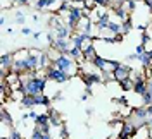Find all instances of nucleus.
I'll list each match as a JSON object with an SVG mask.
<instances>
[{"label": "nucleus", "mask_w": 152, "mask_h": 139, "mask_svg": "<svg viewBox=\"0 0 152 139\" xmlns=\"http://www.w3.org/2000/svg\"><path fill=\"white\" fill-rule=\"evenodd\" d=\"M52 67L61 69V71L67 72L69 76H73V74H76L78 64H76L75 58H71L69 55H59V57H56V58H52Z\"/></svg>", "instance_id": "nucleus-1"}, {"label": "nucleus", "mask_w": 152, "mask_h": 139, "mask_svg": "<svg viewBox=\"0 0 152 139\" xmlns=\"http://www.w3.org/2000/svg\"><path fill=\"white\" fill-rule=\"evenodd\" d=\"M126 120H130L137 129L147 127V122H149V113H147V108H145V107L133 108L132 115H130V117H126Z\"/></svg>", "instance_id": "nucleus-2"}, {"label": "nucleus", "mask_w": 152, "mask_h": 139, "mask_svg": "<svg viewBox=\"0 0 152 139\" xmlns=\"http://www.w3.org/2000/svg\"><path fill=\"white\" fill-rule=\"evenodd\" d=\"M45 77H47L48 81H54V83H67L71 79V76L67 74V72L61 71V69H56L52 65L45 71Z\"/></svg>", "instance_id": "nucleus-3"}, {"label": "nucleus", "mask_w": 152, "mask_h": 139, "mask_svg": "<svg viewBox=\"0 0 152 139\" xmlns=\"http://www.w3.org/2000/svg\"><path fill=\"white\" fill-rule=\"evenodd\" d=\"M56 52H59V55H69L71 48H73V43L69 40H56L54 45H50Z\"/></svg>", "instance_id": "nucleus-4"}, {"label": "nucleus", "mask_w": 152, "mask_h": 139, "mask_svg": "<svg viewBox=\"0 0 152 139\" xmlns=\"http://www.w3.org/2000/svg\"><path fill=\"white\" fill-rule=\"evenodd\" d=\"M138 132V129L133 125L130 120H124L121 124V132H119V139H132L135 134Z\"/></svg>", "instance_id": "nucleus-5"}, {"label": "nucleus", "mask_w": 152, "mask_h": 139, "mask_svg": "<svg viewBox=\"0 0 152 139\" xmlns=\"http://www.w3.org/2000/svg\"><path fill=\"white\" fill-rule=\"evenodd\" d=\"M94 40V36L92 35H85V33H75L73 35V38H71V43H73V46H78V48H85L86 46V41H92Z\"/></svg>", "instance_id": "nucleus-6"}, {"label": "nucleus", "mask_w": 152, "mask_h": 139, "mask_svg": "<svg viewBox=\"0 0 152 139\" xmlns=\"http://www.w3.org/2000/svg\"><path fill=\"white\" fill-rule=\"evenodd\" d=\"M132 69L128 67V65H124V64H121L116 71L113 72V76H114V81H118V83H121V81H124V79H128V77H132Z\"/></svg>", "instance_id": "nucleus-7"}, {"label": "nucleus", "mask_w": 152, "mask_h": 139, "mask_svg": "<svg viewBox=\"0 0 152 139\" xmlns=\"http://www.w3.org/2000/svg\"><path fill=\"white\" fill-rule=\"evenodd\" d=\"M133 79H135L133 91L137 93V94H140V96H143V94L147 93V79H145L142 74H138L137 77H133Z\"/></svg>", "instance_id": "nucleus-8"}, {"label": "nucleus", "mask_w": 152, "mask_h": 139, "mask_svg": "<svg viewBox=\"0 0 152 139\" xmlns=\"http://www.w3.org/2000/svg\"><path fill=\"white\" fill-rule=\"evenodd\" d=\"M47 115H48V120H50V125H54V127H61L62 125V119H61V115H59V112L56 108H48L47 110Z\"/></svg>", "instance_id": "nucleus-9"}, {"label": "nucleus", "mask_w": 152, "mask_h": 139, "mask_svg": "<svg viewBox=\"0 0 152 139\" xmlns=\"http://www.w3.org/2000/svg\"><path fill=\"white\" fill-rule=\"evenodd\" d=\"M95 45L92 43V41H88L86 43V46L83 48V60H88V62H92L95 58Z\"/></svg>", "instance_id": "nucleus-10"}, {"label": "nucleus", "mask_w": 152, "mask_h": 139, "mask_svg": "<svg viewBox=\"0 0 152 139\" xmlns=\"http://www.w3.org/2000/svg\"><path fill=\"white\" fill-rule=\"evenodd\" d=\"M109 22H111V19H109V14H107V12H102V14L97 17V24H95V28L99 29V31H102V29H107Z\"/></svg>", "instance_id": "nucleus-11"}, {"label": "nucleus", "mask_w": 152, "mask_h": 139, "mask_svg": "<svg viewBox=\"0 0 152 139\" xmlns=\"http://www.w3.org/2000/svg\"><path fill=\"white\" fill-rule=\"evenodd\" d=\"M92 65L102 72V71H105V67H107V58H104V57H100V55H95V58L92 60Z\"/></svg>", "instance_id": "nucleus-12"}, {"label": "nucleus", "mask_w": 152, "mask_h": 139, "mask_svg": "<svg viewBox=\"0 0 152 139\" xmlns=\"http://www.w3.org/2000/svg\"><path fill=\"white\" fill-rule=\"evenodd\" d=\"M35 105H43V107L50 108L52 98H48V96H45V94H37V96H35Z\"/></svg>", "instance_id": "nucleus-13"}, {"label": "nucleus", "mask_w": 152, "mask_h": 139, "mask_svg": "<svg viewBox=\"0 0 152 139\" xmlns=\"http://www.w3.org/2000/svg\"><path fill=\"white\" fill-rule=\"evenodd\" d=\"M21 105H23L24 108H33V107H37V105H35V96L24 94V96L21 98Z\"/></svg>", "instance_id": "nucleus-14"}, {"label": "nucleus", "mask_w": 152, "mask_h": 139, "mask_svg": "<svg viewBox=\"0 0 152 139\" xmlns=\"http://www.w3.org/2000/svg\"><path fill=\"white\" fill-rule=\"evenodd\" d=\"M0 117H2V125H14V119H12V115L5 108H2Z\"/></svg>", "instance_id": "nucleus-15"}, {"label": "nucleus", "mask_w": 152, "mask_h": 139, "mask_svg": "<svg viewBox=\"0 0 152 139\" xmlns=\"http://www.w3.org/2000/svg\"><path fill=\"white\" fill-rule=\"evenodd\" d=\"M57 0H37L35 2V9L37 10H43L47 9V7H50V5H54Z\"/></svg>", "instance_id": "nucleus-16"}, {"label": "nucleus", "mask_w": 152, "mask_h": 139, "mask_svg": "<svg viewBox=\"0 0 152 139\" xmlns=\"http://www.w3.org/2000/svg\"><path fill=\"white\" fill-rule=\"evenodd\" d=\"M133 86H135V79L133 77H128V79H124V81L119 83V88L123 91H133Z\"/></svg>", "instance_id": "nucleus-17"}, {"label": "nucleus", "mask_w": 152, "mask_h": 139, "mask_svg": "<svg viewBox=\"0 0 152 139\" xmlns=\"http://www.w3.org/2000/svg\"><path fill=\"white\" fill-rule=\"evenodd\" d=\"M69 57H71V58H75V60H80V58H83V50H81V48H78V46H73V48H71V52H69Z\"/></svg>", "instance_id": "nucleus-18"}, {"label": "nucleus", "mask_w": 152, "mask_h": 139, "mask_svg": "<svg viewBox=\"0 0 152 139\" xmlns=\"http://www.w3.org/2000/svg\"><path fill=\"white\" fill-rule=\"evenodd\" d=\"M107 29H109V33H113V35H119L121 33V22H109V26H107Z\"/></svg>", "instance_id": "nucleus-19"}, {"label": "nucleus", "mask_w": 152, "mask_h": 139, "mask_svg": "<svg viewBox=\"0 0 152 139\" xmlns=\"http://www.w3.org/2000/svg\"><path fill=\"white\" fill-rule=\"evenodd\" d=\"M35 124H37V125H45V124H50L47 112H45V113H40V115H38V119L35 120Z\"/></svg>", "instance_id": "nucleus-20"}, {"label": "nucleus", "mask_w": 152, "mask_h": 139, "mask_svg": "<svg viewBox=\"0 0 152 139\" xmlns=\"http://www.w3.org/2000/svg\"><path fill=\"white\" fill-rule=\"evenodd\" d=\"M132 19H126V21H123V22H121V33H123V35H126V33H130V31H132Z\"/></svg>", "instance_id": "nucleus-21"}, {"label": "nucleus", "mask_w": 152, "mask_h": 139, "mask_svg": "<svg viewBox=\"0 0 152 139\" xmlns=\"http://www.w3.org/2000/svg\"><path fill=\"white\" fill-rule=\"evenodd\" d=\"M142 102H143V107H149V105H152V94L149 91L142 96Z\"/></svg>", "instance_id": "nucleus-22"}, {"label": "nucleus", "mask_w": 152, "mask_h": 139, "mask_svg": "<svg viewBox=\"0 0 152 139\" xmlns=\"http://www.w3.org/2000/svg\"><path fill=\"white\" fill-rule=\"evenodd\" d=\"M31 139H43V132L38 129L37 125H35V129H33V132H31Z\"/></svg>", "instance_id": "nucleus-23"}, {"label": "nucleus", "mask_w": 152, "mask_h": 139, "mask_svg": "<svg viewBox=\"0 0 152 139\" xmlns=\"http://www.w3.org/2000/svg\"><path fill=\"white\" fill-rule=\"evenodd\" d=\"M14 22H18V24H24V14H23L21 10H16V19H14Z\"/></svg>", "instance_id": "nucleus-24"}, {"label": "nucleus", "mask_w": 152, "mask_h": 139, "mask_svg": "<svg viewBox=\"0 0 152 139\" xmlns=\"http://www.w3.org/2000/svg\"><path fill=\"white\" fill-rule=\"evenodd\" d=\"M126 9H128V12H133V10L137 9V0H128L126 2V5H124Z\"/></svg>", "instance_id": "nucleus-25"}, {"label": "nucleus", "mask_w": 152, "mask_h": 139, "mask_svg": "<svg viewBox=\"0 0 152 139\" xmlns=\"http://www.w3.org/2000/svg\"><path fill=\"white\" fill-rule=\"evenodd\" d=\"M151 40H152L151 33H149V31H143V35H142V45H147Z\"/></svg>", "instance_id": "nucleus-26"}, {"label": "nucleus", "mask_w": 152, "mask_h": 139, "mask_svg": "<svg viewBox=\"0 0 152 139\" xmlns=\"http://www.w3.org/2000/svg\"><path fill=\"white\" fill-rule=\"evenodd\" d=\"M94 4L99 7H107V5H111V0H94Z\"/></svg>", "instance_id": "nucleus-27"}, {"label": "nucleus", "mask_w": 152, "mask_h": 139, "mask_svg": "<svg viewBox=\"0 0 152 139\" xmlns=\"http://www.w3.org/2000/svg\"><path fill=\"white\" fill-rule=\"evenodd\" d=\"M145 52H147V50H145V45H142V43H140V45H137V50H135L137 57H140L142 53H145Z\"/></svg>", "instance_id": "nucleus-28"}, {"label": "nucleus", "mask_w": 152, "mask_h": 139, "mask_svg": "<svg viewBox=\"0 0 152 139\" xmlns=\"http://www.w3.org/2000/svg\"><path fill=\"white\" fill-rule=\"evenodd\" d=\"M114 102L118 103V105H123V107H126V105H128V98H126V96H121V98H116Z\"/></svg>", "instance_id": "nucleus-29"}, {"label": "nucleus", "mask_w": 152, "mask_h": 139, "mask_svg": "<svg viewBox=\"0 0 152 139\" xmlns=\"http://www.w3.org/2000/svg\"><path fill=\"white\" fill-rule=\"evenodd\" d=\"M21 33H23L24 36H33V29H29L28 26H24V28L21 29Z\"/></svg>", "instance_id": "nucleus-30"}, {"label": "nucleus", "mask_w": 152, "mask_h": 139, "mask_svg": "<svg viewBox=\"0 0 152 139\" xmlns=\"http://www.w3.org/2000/svg\"><path fill=\"white\" fill-rule=\"evenodd\" d=\"M38 115H40V113H37V112H33V110L29 112V119H31V120H37Z\"/></svg>", "instance_id": "nucleus-31"}, {"label": "nucleus", "mask_w": 152, "mask_h": 139, "mask_svg": "<svg viewBox=\"0 0 152 139\" xmlns=\"http://www.w3.org/2000/svg\"><path fill=\"white\" fill-rule=\"evenodd\" d=\"M147 91L152 94V77H151V79H147Z\"/></svg>", "instance_id": "nucleus-32"}, {"label": "nucleus", "mask_w": 152, "mask_h": 139, "mask_svg": "<svg viewBox=\"0 0 152 139\" xmlns=\"http://www.w3.org/2000/svg\"><path fill=\"white\" fill-rule=\"evenodd\" d=\"M42 38V31H37V33H33V40H40Z\"/></svg>", "instance_id": "nucleus-33"}, {"label": "nucleus", "mask_w": 152, "mask_h": 139, "mask_svg": "<svg viewBox=\"0 0 152 139\" xmlns=\"http://www.w3.org/2000/svg\"><path fill=\"white\" fill-rule=\"evenodd\" d=\"M145 108H147V113H149V119H152V105L145 107Z\"/></svg>", "instance_id": "nucleus-34"}, {"label": "nucleus", "mask_w": 152, "mask_h": 139, "mask_svg": "<svg viewBox=\"0 0 152 139\" xmlns=\"http://www.w3.org/2000/svg\"><path fill=\"white\" fill-rule=\"evenodd\" d=\"M5 22H7V17H5V16H2V17H0V24H2V26H5Z\"/></svg>", "instance_id": "nucleus-35"}, {"label": "nucleus", "mask_w": 152, "mask_h": 139, "mask_svg": "<svg viewBox=\"0 0 152 139\" xmlns=\"http://www.w3.org/2000/svg\"><path fill=\"white\" fill-rule=\"evenodd\" d=\"M18 4H19V5H28L29 0H18Z\"/></svg>", "instance_id": "nucleus-36"}, {"label": "nucleus", "mask_w": 152, "mask_h": 139, "mask_svg": "<svg viewBox=\"0 0 152 139\" xmlns=\"http://www.w3.org/2000/svg\"><path fill=\"white\" fill-rule=\"evenodd\" d=\"M61 96H62V94H61V93H56V94H54V96H52V100H54V102H56V100H59V98H61Z\"/></svg>", "instance_id": "nucleus-37"}, {"label": "nucleus", "mask_w": 152, "mask_h": 139, "mask_svg": "<svg viewBox=\"0 0 152 139\" xmlns=\"http://www.w3.org/2000/svg\"><path fill=\"white\" fill-rule=\"evenodd\" d=\"M86 100H88V94L83 93V94H81V102H86Z\"/></svg>", "instance_id": "nucleus-38"}, {"label": "nucleus", "mask_w": 152, "mask_h": 139, "mask_svg": "<svg viewBox=\"0 0 152 139\" xmlns=\"http://www.w3.org/2000/svg\"><path fill=\"white\" fill-rule=\"evenodd\" d=\"M147 127H149V130L152 132V119H149V122H147Z\"/></svg>", "instance_id": "nucleus-39"}, {"label": "nucleus", "mask_w": 152, "mask_h": 139, "mask_svg": "<svg viewBox=\"0 0 152 139\" xmlns=\"http://www.w3.org/2000/svg\"><path fill=\"white\" fill-rule=\"evenodd\" d=\"M7 35H9V36H14V29L9 28V29H7Z\"/></svg>", "instance_id": "nucleus-40"}, {"label": "nucleus", "mask_w": 152, "mask_h": 139, "mask_svg": "<svg viewBox=\"0 0 152 139\" xmlns=\"http://www.w3.org/2000/svg\"><path fill=\"white\" fill-rule=\"evenodd\" d=\"M94 113V108H86V115H92Z\"/></svg>", "instance_id": "nucleus-41"}, {"label": "nucleus", "mask_w": 152, "mask_h": 139, "mask_svg": "<svg viewBox=\"0 0 152 139\" xmlns=\"http://www.w3.org/2000/svg\"><path fill=\"white\" fill-rule=\"evenodd\" d=\"M43 139H52V134H43Z\"/></svg>", "instance_id": "nucleus-42"}, {"label": "nucleus", "mask_w": 152, "mask_h": 139, "mask_svg": "<svg viewBox=\"0 0 152 139\" xmlns=\"http://www.w3.org/2000/svg\"><path fill=\"white\" fill-rule=\"evenodd\" d=\"M147 52H149V57H151V60H152V48L151 50H147Z\"/></svg>", "instance_id": "nucleus-43"}, {"label": "nucleus", "mask_w": 152, "mask_h": 139, "mask_svg": "<svg viewBox=\"0 0 152 139\" xmlns=\"http://www.w3.org/2000/svg\"><path fill=\"white\" fill-rule=\"evenodd\" d=\"M149 139H152V136H151V138H149Z\"/></svg>", "instance_id": "nucleus-44"}]
</instances>
